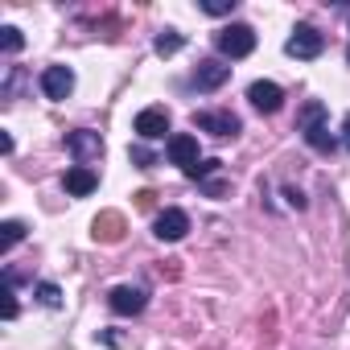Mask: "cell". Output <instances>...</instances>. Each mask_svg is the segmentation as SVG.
<instances>
[{"label":"cell","instance_id":"1","mask_svg":"<svg viewBox=\"0 0 350 350\" xmlns=\"http://www.w3.org/2000/svg\"><path fill=\"white\" fill-rule=\"evenodd\" d=\"M301 136H305V144L313 148V152H334L338 148V136L329 132V124H325V103H305L301 107Z\"/></svg>","mask_w":350,"mask_h":350},{"label":"cell","instance_id":"2","mask_svg":"<svg viewBox=\"0 0 350 350\" xmlns=\"http://www.w3.org/2000/svg\"><path fill=\"white\" fill-rule=\"evenodd\" d=\"M321 50H325V33H317L313 25H297L293 38L284 42V54H288V58H301V62L321 58Z\"/></svg>","mask_w":350,"mask_h":350},{"label":"cell","instance_id":"3","mask_svg":"<svg viewBox=\"0 0 350 350\" xmlns=\"http://www.w3.org/2000/svg\"><path fill=\"white\" fill-rule=\"evenodd\" d=\"M215 46H219V54H227V58H247V54L256 50V29H252V25H227V29L215 38Z\"/></svg>","mask_w":350,"mask_h":350},{"label":"cell","instance_id":"4","mask_svg":"<svg viewBox=\"0 0 350 350\" xmlns=\"http://www.w3.org/2000/svg\"><path fill=\"white\" fill-rule=\"evenodd\" d=\"M194 128L198 132H211L219 140H231V136L243 132V124H239L235 111H194Z\"/></svg>","mask_w":350,"mask_h":350},{"label":"cell","instance_id":"5","mask_svg":"<svg viewBox=\"0 0 350 350\" xmlns=\"http://www.w3.org/2000/svg\"><path fill=\"white\" fill-rule=\"evenodd\" d=\"M186 231H190V215H186V211H178V206L161 211V215H157V223H152V235H157L161 243H178V239H186Z\"/></svg>","mask_w":350,"mask_h":350},{"label":"cell","instance_id":"6","mask_svg":"<svg viewBox=\"0 0 350 350\" xmlns=\"http://www.w3.org/2000/svg\"><path fill=\"white\" fill-rule=\"evenodd\" d=\"M66 148L75 152L79 165H91V161L103 157V136L91 132V128H79V132H66Z\"/></svg>","mask_w":350,"mask_h":350},{"label":"cell","instance_id":"7","mask_svg":"<svg viewBox=\"0 0 350 350\" xmlns=\"http://www.w3.org/2000/svg\"><path fill=\"white\" fill-rule=\"evenodd\" d=\"M107 305H111V313H120V317H136V313H144L148 293H144V288H132V284H116V288L107 293Z\"/></svg>","mask_w":350,"mask_h":350},{"label":"cell","instance_id":"8","mask_svg":"<svg viewBox=\"0 0 350 350\" xmlns=\"http://www.w3.org/2000/svg\"><path fill=\"white\" fill-rule=\"evenodd\" d=\"M70 91H75V70L70 66H46L42 70V95L46 99L62 103V99H70Z\"/></svg>","mask_w":350,"mask_h":350},{"label":"cell","instance_id":"9","mask_svg":"<svg viewBox=\"0 0 350 350\" xmlns=\"http://www.w3.org/2000/svg\"><path fill=\"white\" fill-rule=\"evenodd\" d=\"M247 99H252V107L264 111V116H276V111L284 107V91H280L276 83H268V79H256V83L247 87Z\"/></svg>","mask_w":350,"mask_h":350},{"label":"cell","instance_id":"10","mask_svg":"<svg viewBox=\"0 0 350 350\" xmlns=\"http://www.w3.org/2000/svg\"><path fill=\"white\" fill-rule=\"evenodd\" d=\"M227 79H231V66H227V62H219V58H206V62H198V66H194V79H190V83H194L198 91H219Z\"/></svg>","mask_w":350,"mask_h":350},{"label":"cell","instance_id":"11","mask_svg":"<svg viewBox=\"0 0 350 350\" xmlns=\"http://www.w3.org/2000/svg\"><path fill=\"white\" fill-rule=\"evenodd\" d=\"M132 128H136L140 140H161V136L169 132V111H165V107H144Z\"/></svg>","mask_w":350,"mask_h":350},{"label":"cell","instance_id":"12","mask_svg":"<svg viewBox=\"0 0 350 350\" xmlns=\"http://www.w3.org/2000/svg\"><path fill=\"white\" fill-rule=\"evenodd\" d=\"M169 161H173V165H182V173L194 169V165H198V140H194L190 132L169 136Z\"/></svg>","mask_w":350,"mask_h":350},{"label":"cell","instance_id":"13","mask_svg":"<svg viewBox=\"0 0 350 350\" xmlns=\"http://www.w3.org/2000/svg\"><path fill=\"white\" fill-rule=\"evenodd\" d=\"M62 186H66V194H75V198H87V194L99 186V178H95V173H91L87 165H75V169H66Z\"/></svg>","mask_w":350,"mask_h":350},{"label":"cell","instance_id":"14","mask_svg":"<svg viewBox=\"0 0 350 350\" xmlns=\"http://www.w3.org/2000/svg\"><path fill=\"white\" fill-rule=\"evenodd\" d=\"M182 46H186V38H182L178 29H161V33L152 38V50H157L161 58H169V54H178Z\"/></svg>","mask_w":350,"mask_h":350},{"label":"cell","instance_id":"15","mask_svg":"<svg viewBox=\"0 0 350 350\" xmlns=\"http://www.w3.org/2000/svg\"><path fill=\"white\" fill-rule=\"evenodd\" d=\"M33 297H38L46 309H58V305H62V288H58L54 280H42V284L33 288Z\"/></svg>","mask_w":350,"mask_h":350},{"label":"cell","instance_id":"16","mask_svg":"<svg viewBox=\"0 0 350 350\" xmlns=\"http://www.w3.org/2000/svg\"><path fill=\"white\" fill-rule=\"evenodd\" d=\"M0 231H5V243H0V247H5V252H13V247H17V243L25 239V231H29V227H25L21 219H9L5 227H0Z\"/></svg>","mask_w":350,"mask_h":350},{"label":"cell","instance_id":"17","mask_svg":"<svg viewBox=\"0 0 350 350\" xmlns=\"http://www.w3.org/2000/svg\"><path fill=\"white\" fill-rule=\"evenodd\" d=\"M21 46H25V38H21L17 25H5V29H0V50H5V54H17Z\"/></svg>","mask_w":350,"mask_h":350},{"label":"cell","instance_id":"18","mask_svg":"<svg viewBox=\"0 0 350 350\" xmlns=\"http://www.w3.org/2000/svg\"><path fill=\"white\" fill-rule=\"evenodd\" d=\"M219 169H223V161H219V157H206V161H198L194 169H186V178L202 182V178H211V173H219Z\"/></svg>","mask_w":350,"mask_h":350},{"label":"cell","instance_id":"19","mask_svg":"<svg viewBox=\"0 0 350 350\" xmlns=\"http://www.w3.org/2000/svg\"><path fill=\"white\" fill-rule=\"evenodd\" d=\"M202 13L206 17H227V13H235V0H202Z\"/></svg>","mask_w":350,"mask_h":350},{"label":"cell","instance_id":"20","mask_svg":"<svg viewBox=\"0 0 350 350\" xmlns=\"http://www.w3.org/2000/svg\"><path fill=\"white\" fill-rule=\"evenodd\" d=\"M128 157L136 161V169H152V165H157V157H152L144 144H132V148H128Z\"/></svg>","mask_w":350,"mask_h":350},{"label":"cell","instance_id":"21","mask_svg":"<svg viewBox=\"0 0 350 350\" xmlns=\"http://www.w3.org/2000/svg\"><path fill=\"white\" fill-rule=\"evenodd\" d=\"M284 198H288V206H293V211H305V194H301L297 186H284Z\"/></svg>","mask_w":350,"mask_h":350},{"label":"cell","instance_id":"22","mask_svg":"<svg viewBox=\"0 0 350 350\" xmlns=\"http://www.w3.org/2000/svg\"><path fill=\"white\" fill-rule=\"evenodd\" d=\"M17 317V297H13V284H5V321Z\"/></svg>","mask_w":350,"mask_h":350},{"label":"cell","instance_id":"23","mask_svg":"<svg viewBox=\"0 0 350 350\" xmlns=\"http://www.w3.org/2000/svg\"><path fill=\"white\" fill-rule=\"evenodd\" d=\"M342 148H346V152H350V116H346V120H342Z\"/></svg>","mask_w":350,"mask_h":350},{"label":"cell","instance_id":"24","mask_svg":"<svg viewBox=\"0 0 350 350\" xmlns=\"http://www.w3.org/2000/svg\"><path fill=\"white\" fill-rule=\"evenodd\" d=\"M346 62H350V46H346Z\"/></svg>","mask_w":350,"mask_h":350}]
</instances>
